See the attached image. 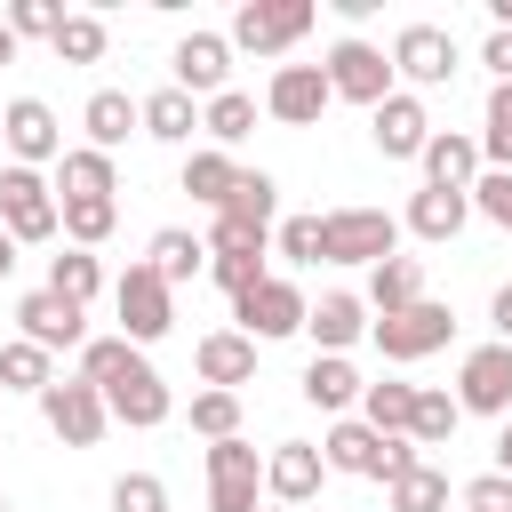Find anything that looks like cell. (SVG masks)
Masks as SVG:
<instances>
[{
	"label": "cell",
	"instance_id": "obj_1",
	"mask_svg": "<svg viewBox=\"0 0 512 512\" xmlns=\"http://www.w3.org/2000/svg\"><path fill=\"white\" fill-rule=\"evenodd\" d=\"M0 232L16 248H40V240L64 232V200H56V184L40 168H16V160L0 168Z\"/></svg>",
	"mask_w": 512,
	"mask_h": 512
},
{
	"label": "cell",
	"instance_id": "obj_2",
	"mask_svg": "<svg viewBox=\"0 0 512 512\" xmlns=\"http://www.w3.org/2000/svg\"><path fill=\"white\" fill-rule=\"evenodd\" d=\"M384 256H400V216H384V208H328L320 216V264H384Z\"/></svg>",
	"mask_w": 512,
	"mask_h": 512
},
{
	"label": "cell",
	"instance_id": "obj_3",
	"mask_svg": "<svg viewBox=\"0 0 512 512\" xmlns=\"http://www.w3.org/2000/svg\"><path fill=\"white\" fill-rule=\"evenodd\" d=\"M112 312H120V336L144 352L152 336H168V328H176V288H168L152 264H128V272L112 280Z\"/></svg>",
	"mask_w": 512,
	"mask_h": 512
},
{
	"label": "cell",
	"instance_id": "obj_4",
	"mask_svg": "<svg viewBox=\"0 0 512 512\" xmlns=\"http://www.w3.org/2000/svg\"><path fill=\"white\" fill-rule=\"evenodd\" d=\"M40 416H48V432H56L64 448H96L104 424H112V408H104V392H96L88 376H56V384L40 392Z\"/></svg>",
	"mask_w": 512,
	"mask_h": 512
},
{
	"label": "cell",
	"instance_id": "obj_5",
	"mask_svg": "<svg viewBox=\"0 0 512 512\" xmlns=\"http://www.w3.org/2000/svg\"><path fill=\"white\" fill-rule=\"evenodd\" d=\"M312 0H248L232 16V48H256V56H288L304 32H312Z\"/></svg>",
	"mask_w": 512,
	"mask_h": 512
},
{
	"label": "cell",
	"instance_id": "obj_6",
	"mask_svg": "<svg viewBox=\"0 0 512 512\" xmlns=\"http://www.w3.org/2000/svg\"><path fill=\"white\" fill-rule=\"evenodd\" d=\"M304 312H312V304H304V288H296V280H280V272H264L256 288H240V296H232V320H240V336H256V344H264V336H296V328H304Z\"/></svg>",
	"mask_w": 512,
	"mask_h": 512
},
{
	"label": "cell",
	"instance_id": "obj_7",
	"mask_svg": "<svg viewBox=\"0 0 512 512\" xmlns=\"http://www.w3.org/2000/svg\"><path fill=\"white\" fill-rule=\"evenodd\" d=\"M368 336H376V352H384V360H424V352H440V344L456 336V312L424 296V304H408V312L368 320Z\"/></svg>",
	"mask_w": 512,
	"mask_h": 512
},
{
	"label": "cell",
	"instance_id": "obj_8",
	"mask_svg": "<svg viewBox=\"0 0 512 512\" xmlns=\"http://www.w3.org/2000/svg\"><path fill=\"white\" fill-rule=\"evenodd\" d=\"M456 408L464 416H512V344H472L456 368Z\"/></svg>",
	"mask_w": 512,
	"mask_h": 512
},
{
	"label": "cell",
	"instance_id": "obj_9",
	"mask_svg": "<svg viewBox=\"0 0 512 512\" xmlns=\"http://www.w3.org/2000/svg\"><path fill=\"white\" fill-rule=\"evenodd\" d=\"M328 104H336V88H328V64H280V72L264 80V112H272L280 128H312Z\"/></svg>",
	"mask_w": 512,
	"mask_h": 512
},
{
	"label": "cell",
	"instance_id": "obj_10",
	"mask_svg": "<svg viewBox=\"0 0 512 512\" xmlns=\"http://www.w3.org/2000/svg\"><path fill=\"white\" fill-rule=\"evenodd\" d=\"M264 496V456L248 440H216L208 448V512H256Z\"/></svg>",
	"mask_w": 512,
	"mask_h": 512
},
{
	"label": "cell",
	"instance_id": "obj_11",
	"mask_svg": "<svg viewBox=\"0 0 512 512\" xmlns=\"http://www.w3.org/2000/svg\"><path fill=\"white\" fill-rule=\"evenodd\" d=\"M272 216H280V184L264 168H240V184L216 208V232L208 240H272Z\"/></svg>",
	"mask_w": 512,
	"mask_h": 512
},
{
	"label": "cell",
	"instance_id": "obj_12",
	"mask_svg": "<svg viewBox=\"0 0 512 512\" xmlns=\"http://www.w3.org/2000/svg\"><path fill=\"white\" fill-rule=\"evenodd\" d=\"M328 88L376 112V104L392 96V56H384V48H368V40H336V48H328Z\"/></svg>",
	"mask_w": 512,
	"mask_h": 512
},
{
	"label": "cell",
	"instance_id": "obj_13",
	"mask_svg": "<svg viewBox=\"0 0 512 512\" xmlns=\"http://www.w3.org/2000/svg\"><path fill=\"white\" fill-rule=\"evenodd\" d=\"M368 136H376L384 160H424V144H432V112H424V96L392 88V96L368 112Z\"/></svg>",
	"mask_w": 512,
	"mask_h": 512
},
{
	"label": "cell",
	"instance_id": "obj_14",
	"mask_svg": "<svg viewBox=\"0 0 512 512\" xmlns=\"http://www.w3.org/2000/svg\"><path fill=\"white\" fill-rule=\"evenodd\" d=\"M0 144L16 152V168H48V160H64V128H56V112H48L40 96H16V104L0 112Z\"/></svg>",
	"mask_w": 512,
	"mask_h": 512
},
{
	"label": "cell",
	"instance_id": "obj_15",
	"mask_svg": "<svg viewBox=\"0 0 512 512\" xmlns=\"http://www.w3.org/2000/svg\"><path fill=\"white\" fill-rule=\"evenodd\" d=\"M16 320H24V336H32L40 352L88 344V304H72V296H56V288H32V296L16 304Z\"/></svg>",
	"mask_w": 512,
	"mask_h": 512
},
{
	"label": "cell",
	"instance_id": "obj_16",
	"mask_svg": "<svg viewBox=\"0 0 512 512\" xmlns=\"http://www.w3.org/2000/svg\"><path fill=\"white\" fill-rule=\"evenodd\" d=\"M320 472H328V456H320L312 440H280V448L264 456V496L288 504V512H304V504L320 496Z\"/></svg>",
	"mask_w": 512,
	"mask_h": 512
},
{
	"label": "cell",
	"instance_id": "obj_17",
	"mask_svg": "<svg viewBox=\"0 0 512 512\" xmlns=\"http://www.w3.org/2000/svg\"><path fill=\"white\" fill-rule=\"evenodd\" d=\"M224 80H232V32H184L176 40V88L184 96H224Z\"/></svg>",
	"mask_w": 512,
	"mask_h": 512
},
{
	"label": "cell",
	"instance_id": "obj_18",
	"mask_svg": "<svg viewBox=\"0 0 512 512\" xmlns=\"http://www.w3.org/2000/svg\"><path fill=\"white\" fill-rule=\"evenodd\" d=\"M392 72H408L416 88H440V80H456V40H448L440 24H400V40H392Z\"/></svg>",
	"mask_w": 512,
	"mask_h": 512
},
{
	"label": "cell",
	"instance_id": "obj_19",
	"mask_svg": "<svg viewBox=\"0 0 512 512\" xmlns=\"http://www.w3.org/2000/svg\"><path fill=\"white\" fill-rule=\"evenodd\" d=\"M192 368H200L208 392H240V384L256 376V336H240V328H208V336L192 344Z\"/></svg>",
	"mask_w": 512,
	"mask_h": 512
},
{
	"label": "cell",
	"instance_id": "obj_20",
	"mask_svg": "<svg viewBox=\"0 0 512 512\" xmlns=\"http://www.w3.org/2000/svg\"><path fill=\"white\" fill-rule=\"evenodd\" d=\"M104 408H112V424H128V432H152V424H168V384H160V368L152 360H136L112 392H104Z\"/></svg>",
	"mask_w": 512,
	"mask_h": 512
},
{
	"label": "cell",
	"instance_id": "obj_21",
	"mask_svg": "<svg viewBox=\"0 0 512 512\" xmlns=\"http://www.w3.org/2000/svg\"><path fill=\"white\" fill-rule=\"evenodd\" d=\"M480 136H464V128H432V144H424V184L432 192H472L480 184Z\"/></svg>",
	"mask_w": 512,
	"mask_h": 512
},
{
	"label": "cell",
	"instance_id": "obj_22",
	"mask_svg": "<svg viewBox=\"0 0 512 512\" xmlns=\"http://www.w3.org/2000/svg\"><path fill=\"white\" fill-rule=\"evenodd\" d=\"M320 456H328V472L384 480V432H376V424H360V416H336V424H328V440H320Z\"/></svg>",
	"mask_w": 512,
	"mask_h": 512
},
{
	"label": "cell",
	"instance_id": "obj_23",
	"mask_svg": "<svg viewBox=\"0 0 512 512\" xmlns=\"http://www.w3.org/2000/svg\"><path fill=\"white\" fill-rule=\"evenodd\" d=\"M80 128H88V144H96V152H120V144H128V128H144V96H128V88H96V96H88V112H80Z\"/></svg>",
	"mask_w": 512,
	"mask_h": 512
},
{
	"label": "cell",
	"instance_id": "obj_24",
	"mask_svg": "<svg viewBox=\"0 0 512 512\" xmlns=\"http://www.w3.org/2000/svg\"><path fill=\"white\" fill-rule=\"evenodd\" d=\"M360 392H368V376H360L344 352H320V360L304 368V400H312L320 416H344V408H360Z\"/></svg>",
	"mask_w": 512,
	"mask_h": 512
},
{
	"label": "cell",
	"instance_id": "obj_25",
	"mask_svg": "<svg viewBox=\"0 0 512 512\" xmlns=\"http://www.w3.org/2000/svg\"><path fill=\"white\" fill-rule=\"evenodd\" d=\"M56 192H64V200H112V192H120V168H112V152H96V144H72V152L56 160Z\"/></svg>",
	"mask_w": 512,
	"mask_h": 512
},
{
	"label": "cell",
	"instance_id": "obj_26",
	"mask_svg": "<svg viewBox=\"0 0 512 512\" xmlns=\"http://www.w3.org/2000/svg\"><path fill=\"white\" fill-rule=\"evenodd\" d=\"M304 328H312V344H320V352H344V344H360L368 304H360V296H344V288H328V296L304 312Z\"/></svg>",
	"mask_w": 512,
	"mask_h": 512
},
{
	"label": "cell",
	"instance_id": "obj_27",
	"mask_svg": "<svg viewBox=\"0 0 512 512\" xmlns=\"http://www.w3.org/2000/svg\"><path fill=\"white\" fill-rule=\"evenodd\" d=\"M464 216H472V192H432V184H424V192L408 200V216H400V224H408L416 240H456V232H464Z\"/></svg>",
	"mask_w": 512,
	"mask_h": 512
},
{
	"label": "cell",
	"instance_id": "obj_28",
	"mask_svg": "<svg viewBox=\"0 0 512 512\" xmlns=\"http://www.w3.org/2000/svg\"><path fill=\"white\" fill-rule=\"evenodd\" d=\"M144 264H152V272H160L168 288H184V280H200V272H208V240H192L184 224H168V232H152Z\"/></svg>",
	"mask_w": 512,
	"mask_h": 512
},
{
	"label": "cell",
	"instance_id": "obj_29",
	"mask_svg": "<svg viewBox=\"0 0 512 512\" xmlns=\"http://www.w3.org/2000/svg\"><path fill=\"white\" fill-rule=\"evenodd\" d=\"M192 128H200V96H184L176 80L144 96V136H160V144H192Z\"/></svg>",
	"mask_w": 512,
	"mask_h": 512
},
{
	"label": "cell",
	"instance_id": "obj_30",
	"mask_svg": "<svg viewBox=\"0 0 512 512\" xmlns=\"http://www.w3.org/2000/svg\"><path fill=\"white\" fill-rule=\"evenodd\" d=\"M264 248H272V240H208V280H216L224 296L256 288V280H264Z\"/></svg>",
	"mask_w": 512,
	"mask_h": 512
},
{
	"label": "cell",
	"instance_id": "obj_31",
	"mask_svg": "<svg viewBox=\"0 0 512 512\" xmlns=\"http://www.w3.org/2000/svg\"><path fill=\"white\" fill-rule=\"evenodd\" d=\"M368 304H376V320L424 304V264H416V256H384V264L368 272Z\"/></svg>",
	"mask_w": 512,
	"mask_h": 512
},
{
	"label": "cell",
	"instance_id": "obj_32",
	"mask_svg": "<svg viewBox=\"0 0 512 512\" xmlns=\"http://www.w3.org/2000/svg\"><path fill=\"white\" fill-rule=\"evenodd\" d=\"M56 384V352H40L32 336H8L0 344V392H48Z\"/></svg>",
	"mask_w": 512,
	"mask_h": 512
},
{
	"label": "cell",
	"instance_id": "obj_33",
	"mask_svg": "<svg viewBox=\"0 0 512 512\" xmlns=\"http://www.w3.org/2000/svg\"><path fill=\"white\" fill-rule=\"evenodd\" d=\"M232 184H240V168H232V152H216V144H200V152L184 160V192H192L200 208H224V200H232Z\"/></svg>",
	"mask_w": 512,
	"mask_h": 512
},
{
	"label": "cell",
	"instance_id": "obj_34",
	"mask_svg": "<svg viewBox=\"0 0 512 512\" xmlns=\"http://www.w3.org/2000/svg\"><path fill=\"white\" fill-rule=\"evenodd\" d=\"M360 424H376L384 440H408V424H416V384H368V392H360Z\"/></svg>",
	"mask_w": 512,
	"mask_h": 512
},
{
	"label": "cell",
	"instance_id": "obj_35",
	"mask_svg": "<svg viewBox=\"0 0 512 512\" xmlns=\"http://www.w3.org/2000/svg\"><path fill=\"white\" fill-rule=\"evenodd\" d=\"M200 128H208V144H216V152H232V144L256 128V96H240V88L208 96V104H200Z\"/></svg>",
	"mask_w": 512,
	"mask_h": 512
},
{
	"label": "cell",
	"instance_id": "obj_36",
	"mask_svg": "<svg viewBox=\"0 0 512 512\" xmlns=\"http://www.w3.org/2000/svg\"><path fill=\"white\" fill-rule=\"evenodd\" d=\"M136 360H144V352H136L128 336H88V344H80V376H88L96 392H112V384H120Z\"/></svg>",
	"mask_w": 512,
	"mask_h": 512
},
{
	"label": "cell",
	"instance_id": "obj_37",
	"mask_svg": "<svg viewBox=\"0 0 512 512\" xmlns=\"http://www.w3.org/2000/svg\"><path fill=\"white\" fill-rule=\"evenodd\" d=\"M104 40H112L104 16H64L48 48H56V64H104Z\"/></svg>",
	"mask_w": 512,
	"mask_h": 512
},
{
	"label": "cell",
	"instance_id": "obj_38",
	"mask_svg": "<svg viewBox=\"0 0 512 512\" xmlns=\"http://www.w3.org/2000/svg\"><path fill=\"white\" fill-rule=\"evenodd\" d=\"M48 288L72 296V304H88V296L104 288V264H96L88 248H64V256H48Z\"/></svg>",
	"mask_w": 512,
	"mask_h": 512
},
{
	"label": "cell",
	"instance_id": "obj_39",
	"mask_svg": "<svg viewBox=\"0 0 512 512\" xmlns=\"http://www.w3.org/2000/svg\"><path fill=\"white\" fill-rule=\"evenodd\" d=\"M384 496H392V512H448V472L416 464V472H400Z\"/></svg>",
	"mask_w": 512,
	"mask_h": 512
},
{
	"label": "cell",
	"instance_id": "obj_40",
	"mask_svg": "<svg viewBox=\"0 0 512 512\" xmlns=\"http://www.w3.org/2000/svg\"><path fill=\"white\" fill-rule=\"evenodd\" d=\"M480 160L488 168H512V80L488 88V120H480Z\"/></svg>",
	"mask_w": 512,
	"mask_h": 512
},
{
	"label": "cell",
	"instance_id": "obj_41",
	"mask_svg": "<svg viewBox=\"0 0 512 512\" xmlns=\"http://www.w3.org/2000/svg\"><path fill=\"white\" fill-rule=\"evenodd\" d=\"M192 432L216 448V440H240V392H192Z\"/></svg>",
	"mask_w": 512,
	"mask_h": 512
},
{
	"label": "cell",
	"instance_id": "obj_42",
	"mask_svg": "<svg viewBox=\"0 0 512 512\" xmlns=\"http://www.w3.org/2000/svg\"><path fill=\"white\" fill-rule=\"evenodd\" d=\"M456 424H464V408H456L448 392H424V384H416V424H408V440H416V448H440Z\"/></svg>",
	"mask_w": 512,
	"mask_h": 512
},
{
	"label": "cell",
	"instance_id": "obj_43",
	"mask_svg": "<svg viewBox=\"0 0 512 512\" xmlns=\"http://www.w3.org/2000/svg\"><path fill=\"white\" fill-rule=\"evenodd\" d=\"M112 224H120V200H64V232H72V248H96Z\"/></svg>",
	"mask_w": 512,
	"mask_h": 512
},
{
	"label": "cell",
	"instance_id": "obj_44",
	"mask_svg": "<svg viewBox=\"0 0 512 512\" xmlns=\"http://www.w3.org/2000/svg\"><path fill=\"white\" fill-rule=\"evenodd\" d=\"M112 512H168V480L160 472H120L112 480Z\"/></svg>",
	"mask_w": 512,
	"mask_h": 512
},
{
	"label": "cell",
	"instance_id": "obj_45",
	"mask_svg": "<svg viewBox=\"0 0 512 512\" xmlns=\"http://www.w3.org/2000/svg\"><path fill=\"white\" fill-rule=\"evenodd\" d=\"M472 208H480L488 224H504V232H512V168H480V184H472Z\"/></svg>",
	"mask_w": 512,
	"mask_h": 512
},
{
	"label": "cell",
	"instance_id": "obj_46",
	"mask_svg": "<svg viewBox=\"0 0 512 512\" xmlns=\"http://www.w3.org/2000/svg\"><path fill=\"white\" fill-rule=\"evenodd\" d=\"M272 248H280L288 264H320V216H288V224L272 232Z\"/></svg>",
	"mask_w": 512,
	"mask_h": 512
},
{
	"label": "cell",
	"instance_id": "obj_47",
	"mask_svg": "<svg viewBox=\"0 0 512 512\" xmlns=\"http://www.w3.org/2000/svg\"><path fill=\"white\" fill-rule=\"evenodd\" d=\"M456 504H464V512H512V472H480V480H464Z\"/></svg>",
	"mask_w": 512,
	"mask_h": 512
},
{
	"label": "cell",
	"instance_id": "obj_48",
	"mask_svg": "<svg viewBox=\"0 0 512 512\" xmlns=\"http://www.w3.org/2000/svg\"><path fill=\"white\" fill-rule=\"evenodd\" d=\"M56 24H64V8H48V0H16L8 8V32L16 40H56Z\"/></svg>",
	"mask_w": 512,
	"mask_h": 512
},
{
	"label": "cell",
	"instance_id": "obj_49",
	"mask_svg": "<svg viewBox=\"0 0 512 512\" xmlns=\"http://www.w3.org/2000/svg\"><path fill=\"white\" fill-rule=\"evenodd\" d=\"M424 456H416V440H384V488L400 480V472H416Z\"/></svg>",
	"mask_w": 512,
	"mask_h": 512
},
{
	"label": "cell",
	"instance_id": "obj_50",
	"mask_svg": "<svg viewBox=\"0 0 512 512\" xmlns=\"http://www.w3.org/2000/svg\"><path fill=\"white\" fill-rule=\"evenodd\" d=\"M480 64H488L496 80H512V32H488V48H480Z\"/></svg>",
	"mask_w": 512,
	"mask_h": 512
},
{
	"label": "cell",
	"instance_id": "obj_51",
	"mask_svg": "<svg viewBox=\"0 0 512 512\" xmlns=\"http://www.w3.org/2000/svg\"><path fill=\"white\" fill-rule=\"evenodd\" d=\"M488 320H496V344H512V280L488 296Z\"/></svg>",
	"mask_w": 512,
	"mask_h": 512
},
{
	"label": "cell",
	"instance_id": "obj_52",
	"mask_svg": "<svg viewBox=\"0 0 512 512\" xmlns=\"http://www.w3.org/2000/svg\"><path fill=\"white\" fill-rule=\"evenodd\" d=\"M496 472H512V416H504V432H496Z\"/></svg>",
	"mask_w": 512,
	"mask_h": 512
},
{
	"label": "cell",
	"instance_id": "obj_53",
	"mask_svg": "<svg viewBox=\"0 0 512 512\" xmlns=\"http://www.w3.org/2000/svg\"><path fill=\"white\" fill-rule=\"evenodd\" d=\"M0 64H16V32H8V16H0Z\"/></svg>",
	"mask_w": 512,
	"mask_h": 512
},
{
	"label": "cell",
	"instance_id": "obj_54",
	"mask_svg": "<svg viewBox=\"0 0 512 512\" xmlns=\"http://www.w3.org/2000/svg\"><path fill=\"white\" fill-rule=\"evenodd\" d=\"M8 264H16V240H8V232H0V280H8Z\"/></svg>",
	"mask_w": 512,
	"mask_h": 512
},
{
	"label": "cell",
	"instance_id": "obj_55",
	"mask_svg": "<svg viewBox=\"0 0 512 512\" xmlns=\"http://www.w3.org/2000/svg\"><path fill=\"white\" fill-rule=\"evenodd\" d=\"M496 32H512V0H496Z\"/></svg>",
	"mask_w": 512,
	"mask_h": 512
},
{
	"label": "cell",
	"instance_id": "obj_56",
	"mask_svg": "<svg viewBox=\"0 0 512 512\" xmlns=\"http://www.w3.org/2000/svg\"><path fill=\"white\" fill-rule=\"evenodd\" d=\"M272 512H288V504H272Z\"/></svg>",
	"mask_w": 512,
	"mask_h": 512
},
{
	"label": "cell",
	"instance_id": "obj_57",
	"mask_svg": "<svg viewBox=\"0 0 512 512\" xmlns=\"http://www.w3.org/2000/svg\"><path fill=\"white\" fill-rule=\"evenodd\" d=\"M0 512H8V496H0Z\"/></svg>",
	"mask_w": 512,
	"mask_h": 512
},
{
	"label": "cell",
	"instance_id": "obj_58",
	"mask_svg": "<svg viewBox=\"0 0 512 512\" xmlns=\"http://www.w3.org/2000/svg\"><path fill=\"white\" fill-rule=\"evenodd\" d=\"M0 400H8V392H0Z\"/></svg>",
	"mask_w": 512,
	"mask_h": 512
}]
</instances>
